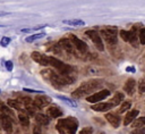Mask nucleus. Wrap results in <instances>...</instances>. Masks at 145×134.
I'll return each instance as SVG.
<instances>
[{"label":"nucleus","instance_id":"412c9836","mask_svg":"<svg viewBox=\"0 0 145 134\" xmlns=\"http://www.w3.org/2000/svg\"><path fill=\"white\" fill-rule=\"evenodd\" d=\"M63 24H68L71 26H82L85 24V22L82 19H69V20H63Z\"/></svg>","mask_w":145,"mask_h":134},{"label":"nucleus","instance_id":"2eb2a0df","mask_svg":"<svg viewBox=\"0 0 145 134\" xmlns=\"http://www.w3.org/2000/svg\"><path fill=\"white\" fill-rule=\"evenodd\" d=\"M34 103H35L36 108L42 109V108H43V107H45L48 103H50V99H49L48 97H45V95H39V97H36V98H35Z\"/></svg>","mask_w":145,"mask_h":134},{"label":"nucleus","instance_id":"cd10ccee","mask_svg":"<svg viewBox=\"0 0 145 134\" xmlns=\"http://www.w3.org/2000/svg\"><path fill=\"white\" fill-rule=\"evenodd\" d=\"M138 91L139 93H145V79H140L138 82Z\"/></svg>","mask_w":145,"mask_h":134},{"label":"nucleus","instance_id":"c85d7f7f","mask_svg":"<svg viewBox=\"0 0 145 134\" xmlns=\"http://www.w3.org/2000/svg\"><path fill=\"white\" fill-rule=\"evenodd\" d=\"M139 41L142 44H145V27L142 28L139 32Z\"/></svg>","mask_w":145,"mask_h":134},{"label":"nucleus","instance_id":"7ed1b4c3","mask_svg":"<svg viewBox=\"0 0 145 134\" xmlns=\"http://www.w3.org/2000/svg\"><path fill=\"white\" fill-rule=\"evenodd\" d=\"M100 85H101V81H97V79L87 81V82L80 84V85L71 93V97H72V98H82V97L88 95V94L92 93L94 90H96Z\"/></svg>","mask_w":145,"mask_h":134},{"label":"nucleus","instance_id":"6ab92c4d","mask_svg":"<svg viewBox=\"0 0 145 134\" xmlns=\"http://www.w3.org/2000/svg\"><path fill=\"white\" fill-rule=\"evenodd\" d=\"M7 104H8L9 107L14 108V109L19 110V111H26V108H25V107H23L24 104H23L22 102L17 101V100H12V99H10V100H8V101H7Z\"/></svg>","mask_w":145,"mask_h":134},{"label":"nucleus","instance_id":"1a4fd4ad","mask_svg":"<svg viewBox=\"0 0 145 134\" xmlns=\"http://www.w3.org/2000/svg\"><path fill=\"white\" fill-rule=\"evenodd\" d=\"M59 44H60V47L63 49V50H66L67 52H69V53H75V44L72 43V41L70 40V39H67V37H65V39H61L60 41H59Z\"/></svg>","mask_w":145,"mask_h":134},{"label":"nucleus","instance_id":"0eeeda50","mask_svg":"<svg viewBox=\"0 0 145 134\" xmlns=\"http://www.w3.org/2000/svg\"><path fill=\"white\" fill-rule=\"evenodd\" d=\"M109 95H110V91L109 90H101V91H99L96 93H93L89 97H87L86 100L88 102H91V103H97V102H101L103 99L108 98Z\"/></svg>","mask_w":145,"mask_h":134},{"label":"nucleus","instance_id":"bb28decb","mask_svg":"<svg viewBox=\"0 0 145 134\" xmlns=\"http://www.w3.org/2000/svg\"><path fill=\"white\" fill-rule=\"evenodd\" d=\"M1 114H6L8 116H12L14 115V112L10 110V107L9 106H6L3 102L1 103Z\"/></svg>","mask_w":145,"mask_h":134},{"label":"nucleus","instance_id":"dca6fc26","mask_svg":"<svg viewBox=\"0 0 145 134\" xmlns=\"http://www.w3.org/2000/svg\"><path fill=\"white\" fill-rule=\"evenodd\" d=\"M135 87H136V82H135V79H134V78H129V79H127V82L125 83L123 90L127 92V94L133 95V94H134V91H135Z\"/></svg>","mask_w":145,"mask_h":134},{"label":"nucleus","instance_id":"ddd939ff","mask_svg":"<svg viewBox=\"0 0 145 134\" xmlns=\"http://www.w3.org/2000/svg\"><path fill=\"white\" fill-rule=\"evenodd\" d=\"M105 119H106L113 127H119L120 122H121L120 116L117 115V114H113V112H108V114L105 115Z\"/></svg>","mask_w":145,"mask_h":134},{"label":"nucleus","instance_id":"9b49d317","mask_svg":"<svg viewBox=\"0 0 145 134\" xmlns=\"http://www.w3.org/2000/svg\"><path fill=\"white\" fill-rule=\"evenodd\" d=\"M70 40L72 41V43L75 44V47L78 51H80L82 53L87 51V44L84 41H82L80 39H78L76 35H70Z\"/></svg>","mask_w":145,"mask_h":134},{"label":"nucleus","instance_id":"20e7f679","mask_svg":"<svg viewBox=\"0 0 145 134\" xmlns=\"http://www.w3.org/2000/svg\"><path fill=\"white\" fill-rule=\"evenodd\" d=\"M50 65L52 67H54L62 75H69L72 72V67H70L69 65L62 62L61 60H59V59H57L54 57H50Z\"/></svg>","mask_w":145,"mask_h":134},{"label":"nucleus","instance_id":"5701e85b","mask_svg":"<svg viewBox=\"0 0 145 134\" xmlns=\"http://www.w3.org/2000/svg\"><path fill=\"white\" fill-rule=\"evenodd\" d=\"M18 119H19V122H20L22 125H24V126H28L29 125V119H28V116L27 115L19 114L18 115Z\"/></svg>","mask_w":145,"mask_h":134},{"label":"nucleus","instance_id":"f03ea898","mask_svg":"<svg viewBox=\"0 0 145 134\" xmlns=\"http://www.w3.org/2000/svg\"><path fill=\"white\" fill-rule=\"evenodd\" d=\"M78 127V122L74 117L61 118L57 123V129L60 134H75Z\"/></svg>","mask_w":145,"mask_h":134},{"label":"nucleus","instance_id":"2f4dec72","mask_svg":"<svg viewBox=\"0 0 145 134\" xmlns=\"http://www.w3.org/2000/svg\"><path fill=\"white\" fill-rule=\"evenodd\" d=\"M92 132H93L92 127H85L80 131V134H92Z\"/></svg>","mask_w":145,"mask_h":134},{"label":"nucleus","instance_id":"6e6552de","mask_svg":"<svg viewBox=\"0 0 145 134\" xmlns=\"http://www.w3.org/2000/svg\"><path fill=\"white\" fill-rule=\"evenodd\" d=\"M31 57H32V59H33L34 61H36L37 64H40V65H42V66H48V65H50V57H48V56H45V55H43V53H41V52L34 51V52H32Z\"/></svg>","mask_w":145,"mask_h":134},{"label":"nucleus","instance_id":"4468645a","mask_svg":"<svg viewBox=\"0 0 145 134\" xmlns=\"http://www.w3.org/2000/svg\"><path fill=\"white\" fill-rule=\"evenodd\" d=\"M138 114H139V111L137 109H133V110L128 111L127 115H126V117H125V119H123V125H126V126L127 125H130L136 119V117H137Z\"/></svg>","mask_w":145,"mask_h":134},{"label":"nucleus","instance_id":"4be33fe9","mask_svg":"<svg viewBox=\"0 0 145 134\" xmlns=\"http://www.w3.org/2000/svg\"><path fill=\"white\" fill-rule=\"evenodd\" d=\"M134 128H140V127H145V117H139L137 119L134 120L133 124Z\"/></svg>","mask_w":145,"mask_h":134},{"label":"nucleus","instance_id":"f8f14e48","mask_svg":"<svg viewBox=\"0 0 145 134\" xmlns=\"http://www.w3.org/2000/svg\"><path fill=\"white\" fill-rule=\"evenodd\" d=\"M114 104L111 102H97L93 106H91V108L95 111H108L110 110Z\"/></svg>","mask_w":145,"mask_h":134},{"label":"nucleus","instance_id":"f257e3e1","mask_svg":"<svg viewBox=\"0 0 145 134\" xmlns=\"http://www.w3.org/2000/svg\"><path fill=\"white\" fill-rule=\"evenodd\" d=\"M42 75L48 78L49 81H51V83L56 86H62V85H67V84H70V83H74L75 78L70 77L69 75H62V74H58V73H54L50 69H46V70H43L42 72Z\"/></svg>","mask_w":145,"mask_h":134},{"label":"nucleus","instance_id":"72a5a7b5","mask_svg":"<svg viewBox=\"0 0 145 134\" xmlns=\"http://www.w3.org/2000/svg\"><path fill=\"white\" fill-rule=\"evenodd\" d=\"M6 67H7L8 70H11L12 69V62L11 61H7L6 62Z\"/></svg>","mask_w":145,"mask_h":134},{"label":"nucleus","instance_id":"c756f323","mask_svg":"<svg viewBox=\"0 0 145 134\" xmlns=\"http://www.w3.org/2000/svg\"><path fill=\"white\" fill-rule=\"evenodd\" d=\"M130 134H145V127H140V128H135Z\"/></svg>","mask_w":145,"mask_h":134},{"label":"nucleus","instance_id":"a211bd4d","mask_svg":"<svg viewBox=\"0 0 145 134\" xmlns=\"http://www.w3.org/2000/svg\"><path fill=\"white\" fill-rule=\"evenodd\" d=\"M35 122H36L39 125H49L50 118H49L46 115L39 112V114H35Z\"/></svg>","mask_w":145,"mask_h":134},{"label":"nucleus","instance_id":"423d86ee","mask_svg":"<svg viewBox=\"0 0 145 134\" xmlns=\"http://www.w3.org/2000/svg\"><path fill=\"white\" fill-rule=\"evenodd\" d=\"M85 34L93 41V43L95 44V47H96L100 51H103L104 47H103V43H102V39H101V36H100V33H99L97 31H95V30H88V31L85 32Z\"/></svg>","mask_w":145,"mask_h":134},{"label":"nucleus","instance_id":"39448f33","mask_svg":"<svg viewBox=\"0 0 145 134\" xmlns=\"http://www.w3.org/2000/svg\"><path fill=\"white\" fill-rule=\"evenodd\" d=\"M101 36L105 40L106 43L111 44V45H114L117 43V30L114 27H106V28H103L101 31Z\"/></svg>","mask_w":145,"mask_h":134},{"label":"nucleus","instance_id":"9d476101","mask_svg":"<svg viewBox=\"0 0 145 134\" xmlns=\"http://www.w3.org/2000/svg\"><path fill=\"white\" fill-rule=\"evenodd\" d=\"M1 126L5 132H7V133L12 132V120L6 114H1Z\"/></svg>","mask_w":145,"mask_h":134},{"label":"nucleus","instance_id":"f3484780","mask_svg":"<svg viewBox=\"0 0 145 134\" xmlns=\"http://www.w3.org/2000/svg\"><path fill=\"white\" fill-rule=\"evenodd\" d=\"M46 114H48V116L51 117V118H58V117L62 116V111H61L58 107H56V106L49 107L48 110H46Z\"/></svg>","mask_w":145,"mask_h":134},{"label":"nucleus","instance_id":"a878e982","mask_svg":"<svg viewBox=\"0 0 145 134\" xmlns=\"http://www.w3.org/2000/svg\"><path fill=\"white\" fill-rule=\"evenodd\" d=\"M44 35H45L44 33H37V34H33V35H31V36H27V37L25 39V41H26V42H33V41H35V40H37V39L43 37Z\"/></svg>","mask_w":145,"mask_h":134},{"label":"nucleus","instance_id":"393cba45","mask_svg":"<svg viewBox=\"0 0 145 134\" xmlns=\"http://www.w3.org/2000/svg\"><path fill=\"white\" fill-rule=\"evenodd\" d=\"M120 36H121L122 40L126 41V42H130V40H131V34H130V32H127V31H125V30H121V31H120Z\"/></svg>","mask_w":145,"mask_h":134},{"label":"nucleus","instance_id":"b1692460","mask_svg":"<svg viewBox=\"0 0 145 134\" xmlns=\"http://www.w3.org/2000/svg\"><path fill=\"white\" fill-rule=\"evenodd\" d=\"M130 107H131V102H130V101H123V102L121 103L120 108H119V112H120V114L126 112Z\"/></svg>","mask_w":145,"mask_h":134},{"label":"nucleus","instance_id":"7c9ffc66","mask_svg":"<svg viewBox=\"0 0 145 134\" xmlns=\"http://www.w3.org/2000/svg\"><path fill=\"white\" fill-rule=\"evenodd\" d=\"M9 42H10V39L7 37V36H3V37L1 39V41H0V43H1L2 47H6L7 44H9Z\"/></svg>","mask_w":145,"mask_h":134},{"label":"nucleus","instance_id":"473e14b6","mask_svg":"<svg viewBox=\"0 0 145 134\" xmlns=\"http://www.w3.org/2000/svg\"><path fill=\"white\" fill-rule=\"evenodd\" d=\"M33 134H42V131H41L40 125H35L33 127Z\"/></svg>","mask_w":145,"mask_h":134},{"label":"nucleus","instance_id":"aec40b11","mask_svg":"<svg viewBox=\"0 0 145 134\" xmlns=\"http://www.w3.org/2000/svg\"><path fill=\"white\" fill-rule=\"evenodd\" d=\"M122 100H123V94H122V93H120V92H117V93L114 94V97L111 99V101H110V102H111V103H113L114 106H118Z\"/></svg>","mask_w":145,"mask_h":134}]
</instances>
